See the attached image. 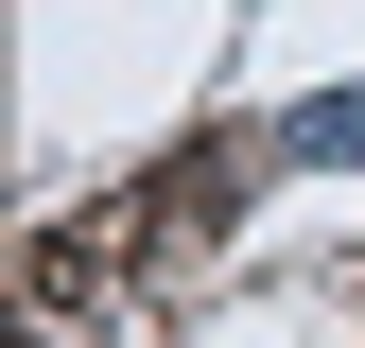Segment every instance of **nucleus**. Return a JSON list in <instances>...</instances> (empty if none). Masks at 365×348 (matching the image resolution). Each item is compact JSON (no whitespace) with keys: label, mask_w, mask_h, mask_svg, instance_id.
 Segmentation results:
<instances>
[{"label":"nucleus","mask_w":365,"mask_h":348,"mask_svg":"<svg viewBox=\"0 0 365 348\" xmlns=\"http://www.w3.org/2000/svg\"><path fill=\"white\" fill-rule=\"evenodd\" d=\"M279 157H313V174H365V87H331V105H296V122H279Z\"/></svg>","instance_id":"obj_1"}]
</instances>
